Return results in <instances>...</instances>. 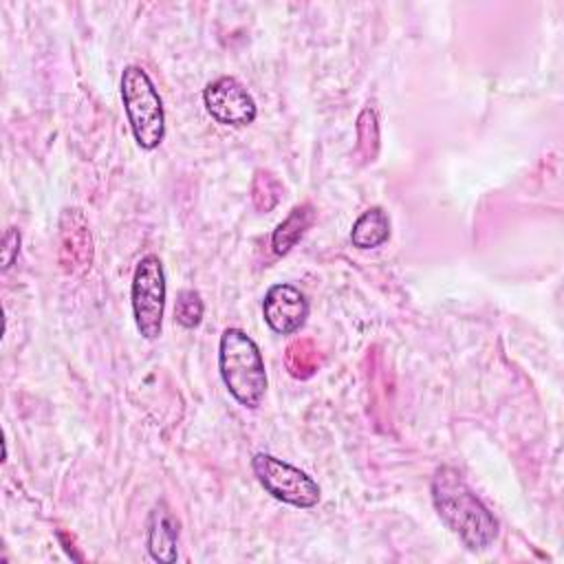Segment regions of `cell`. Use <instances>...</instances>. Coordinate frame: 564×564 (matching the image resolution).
Here are the masks:
<instances>
[{
  "instance_id": "6da1fadb",
  "label": "cell",
  "mask_w": 564,
  "mask_h": 564,
  "mask_svg": "<svg viewBox=\"0 0 564 564\" xmlns=\"http://www.w3.org/2000/svg\"><path fill=\"white\" fill-rule=\"evenodd\" d=\"M432 502L441 520L471 551L487 549L498 535V522L476 498L454 467H438L432 476Z\"/></svg>"
},
{
  "instance_id": "7a4b0ae2",
  "label": "cell",
  "mask_w": 564,
  "mask_h": 564,
  "mask_svg": "<svg viewBox=\"0 0 564 564\" xmlns=\"http://www.w3.org/2000/svg\"><path fill=\"white\" fill-rule=\"evenodd\" d=\"M220 377L231 397L256 410L267 392V370L258 344L240 328H225L218 348Z\"/></svg>"
},
{
  "instance_id": "3957f363",
  "label": "cell",
  "mask_w": 564,
  "mask_h": 564,
  "mask_svg": "<svg viewBox=\"0 0 564 564\" xmlns=\"http://www.w3.org/2000/svg\"><path fill=\"white\" fill-rule=\"evenodd\" d=\"M121 99L134 141L143 150H154L165 134L163 101L141 66H126L121 73Z\"/></svg>"
},
{
  "instance_id": "277c9868",
  "label": "cell",
  "mask_w": 564,
  "mask_h": 564,
  "mask_svg": "<svg viewBox=\"0 0 564 564\" xmlns=\"http://www.w3.org/2000/svg\"><path fill=\"white\" fill-rule=\"evenodd\" d=\"M130 297L137 330L145 339H156L161 335L165 313V271L159 256L148 253L139 260Z\"/></svg>"
},
{
  "instance_id": "5b68a950",
  "label": "cell",
  "mask_w": 564,
  "mask_h": 564,
  "mask_svg": "<svg viewBox=\"0 0 564 564\" xmlns=\"http://www.w3.org/2000/svg\"><path fill=\"white\" fill-rule=\"evenodd\" d=\"M251 467H253L258 482L273 498H278L286 505L300 507V509H308V507L317 505L319 487L302 469L284 463L282 458L264 454V452H258L251 458Z\"/></svg>"
},
{
  "instance_id": "8992f818",
  "label": "cell",
  "mask_w": 564,
  "mask_h": 564,
  "mask_svg": "<svg viewBox=\"0 0 564 564\" xmlns=\"http://www.w3.org/2000/svg\"><path fill=\"white\" fill-rule=\"evenodd\" d=\"M207 112L225 126H249L256 119V101L251 93L229 75L209 82L203 90Z\"/></svg>"
},
{
  "instance_id": "52a82bcc",
  "label": "cell",
  "mask_w": 564,
  "mask_h": 564,
  "mask_svg": "<svg viewBox=\"0 0 564 564\" xmlns=\"http://www.w3.org/2000/svg\"><path fill=\"white\" fill-rule=\"evenodd\" d=\"M262 315L275 333L291 335L306 322L308 302L293 284H273L262 300Z\"/></svg>"
},
{
  "instance_id": "ba28073f",
  "label": "cell",
  "mask_w": 564,
  "mask_h": 564,
  "mask_svg": "<svg viewBox=\"0 0 564 564\" xmlns=\"http://www.w3.org/2000/svg\"><path fill=\"white\" fill-rule=\"evenodd\" d=\"M59 262L68 273L90 269L93 238L82 209H64L59 218Z\"/></svg>"
},
{
  "instance_id": "9c48e42d",
  "label": "cell",
  "mask_w": 564,
  "mask_h": 564,
  "mask_svg": "<svg viewBox=\"0 0 564 564\" xmlns=\"http://www.w3.org/2000/svg\"><path fill=\"white\" fill-rule=\"evenodd\" d=\"M176 540H178V522L172 511L159 502L150 511L148 520V551L156 562H174L176 560Z\"/></svg>"
},
{
  "instance_id": "30bf717a",
  "label": "cell",
  "mask_w": 564,
  "mask_h": 564,
  "mask_svg": "<svg viewBox=\"0 0 564 564\" xmlns=\"http://www.w3.org/2000/svg\"><path fill=\"white\" fill-rule=\"evenodd\" d=\"M390 238V218L381 207L366 209L350 229V242L357 249L381 247Z\"/></svg>"
},
{
  "instance_id": "8fae6325",
  "label": "cell",
  "mask_w": 564,
  "mask_h": 564,
  "mask_svg": "<svg viewBox=\"0 0 564 564\" xmlns=\"http://www.w3.org/2000/svg\"><path fill=\"white\" fill-rule=\"evenodd\" d=\"M311 223H313V207L308 203L293 207L291 214L275 227L271 236L273 253L278 256L289 253L297 245V240L304 236V231L311 227Z\"/></svg>"
},
{
  "instance_id": "7c38bea8",
  "label": "cell",
  "mask_w": 564,
  "mask_h": 564,
  "mask_svg": "<svg viewBox=\"0 0 564 564\" xmlns=\"http://www.w3.org/2000/svg\"><path fill=\"white\" fill-rule=\"evenodd\" d=\"M284 364H286V370L291 372V377H295V379H308V377H313L315 370L319 368L322 357H319L317 346H315L311 339H293V341L286 346Z\"/></svg>"
},
{
  "instance_id": "4fadbf2b",
  "label": "cell",
  "mask_w": 564,
  "mask_h": 564,
  "mask_svg": "<svg viewBox=\"0 0 564 564\" xmlns=\"http://www.w3.org/2000/svg\"><path fill=\"white\" fill-rule=\"evenodd\" d=\"M282 194V185L278 183V178L269 172L258 170L253 185H251V198L258 212H269L275 207V203L280 200Z\"/></svg>"
},
{
  "instance_id": "5bb4252c",
  "label": "cell",
  "mask_w": 564,
  "mask_h": 564,
  "mask_svg": "<svg viewBox=\"0 0 564 564\" xmlns=\"http://www.w3.org/2000/svg\"><path fill=\"white\" fill-rule=\"evenodd\" d=\"M174 317L185 328L198 326L200 319H203V300H200V295L192 289H183L176 297V304H174Z\"/></svg>"
},
{
  "instance_id": "9a60e30c",
  "label": "cell",
  "mask_w": 564,
  "mask_h": 564,
  "mask_svg": "<svg viewBox=\"0 0 564 564\" xmlns=\"http://www.w3.org/2000/svg\"><path fill=\"white\" fill-rule=\"evenodd\" d=\"M20 251V231L15 227H9L2 238V269L7 271Z\"/></svg>"
}]
</instances>
